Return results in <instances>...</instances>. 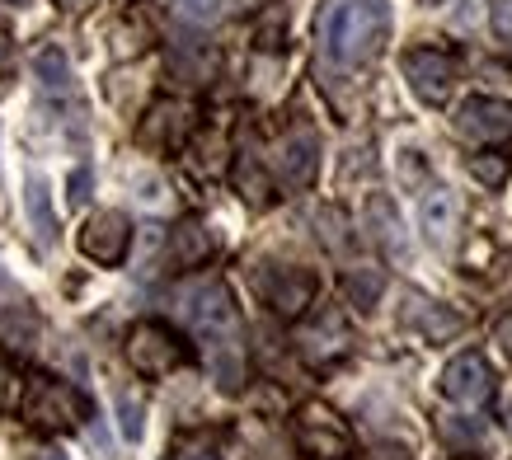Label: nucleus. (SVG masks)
<instances>
[{
	"label": "nucleus",
	"mask_w": 512,
	"mask_h": 460,
	"mask_svg": "<svg viewBox=\"0 0 512 460\" xmlns=\"http://www.w3.org/2000/svg\"><path fill=\"white\" fill-rule=\"evenodd\" d=\"M282 174H287L292 184H301V179H311V141H292V146H287Z\"/></svg>",
	"instance_id": "obj_17"
},
{
	"label": "nucleus",
	"mask_w": 512,
	"mask_h": 460,
	"mask_svg": "<svg viewBox=\"0 0 512 460\" xmlns=\"http://www.w3.org/2000/svg\"><path fill=\"white\" fill-rule=\"evenodd\" d=\"M381 287H386V277H381V273H357V277H348V296H353V301H357L362 310H372V306H376Z\"/></svg>",
	"instance_id": "obj_16"
},
{
	"label": "nucleus",
	"mask_w": 512,
	"mask_h": 460,
	"mask_svg": "<svg viewBox=\"0 0 512 460\" xmlns=\"http://www.w3.org/2000/svg\"><path fill=\"white\" fill-rule=\"evenodd\" d=\"M404 76H409V85H414L419 99L442 104L451 94V85H456V66H451L442 52H433V47H409V52H404Z\"/></svg>",
	"instance_id": "obj_8"
},
{
	"label": "nucleus",
	"mask_w": 512,
	"mask_h": 460,
	"mask_svg": "<svg viewBox=\"0 0 512 460\" xmlns=\"http://www.w3.org/2000/svg\"><path fill=\"white\" fill-rule=\"evenodd\" d=\"M179 5V15L193 19V24H217L221 10H226V0H174Z\"/></svg>",
	"instance_id": "obj_18"
},
{
	"label": "nucleus",
	"mask_w": 512,
	"mask_h": 460,
	"mask_svg": "<svg viewBox=\"0 0 512 460\" xmlns=\"http://www.w3.org/2000/svg\"><path fill=\"white\" fill-rule=\"evenodd\" d=\"M29 460H66V456H62V451H33Z\"/></svg>",
	"instance_id": "obj_23"
},
{
	"label": "nucleus",
	"mask_w": 512,
	"mask_h": 460,
	"mask_svg": "<svg viewBox=\"0 0 512 460\" xmlns=\"http://www.w3.org/2000/svg\"><path fill=\"white\" fill-rule=\"evenodd\" d=\"M24 202H29V216H33V226H38V235H43V240H52L57 221H52V207H47V184H43V179H29Z\"/></svg>",
	"instance_id": "obj_13"
},
{
	"label": "nucleus",
	"mask_w": 512,
	"mask_h": 460,
	"mask_svg": "<svg viewBox=\"0 0 512 460\" xmlns=\"http://www.w3.org/2000/svg\"><path fill=\"white\" fill-rule=\"evenodd\" d=\"M85 188H90V169H76V174H71V202H76V207L90 198Z\"/></svg>",
	"instance_id": "obj_22"
},
{
	"label": "nucleus",
	"mask_w": 512,
	"mask_h": 460,
	"mask_svg": "<svg viewBox=\"0 0 512 460\" xmlns=\"http://www.w3.org/2000/svg\"><path fill=\"white\" fill-rule=\"evenodd\" d=\"M456 132L470 141L512 137V104H503V99H466L456 108Z\"/></svg>",
	"instance_id": "obj_9"
},
{
	"label": "nucleus",
	"mask_w": 512,
	"mask_h": 460,
	"mask_svg": "<svg viewBox=\"0 0 512 460\" xmlns=\"http://www.w3.org/2000/svg\"><path fill=\"white\" fill-rule=\"evenodd\" d=\"M212 254V235L202 226H179L174 230V263H202Z\"/></svg>",
	"instance_id": "obj_12"
},
{
	"label": "nucleus",
	"mask_w": 512,
	"mask_h": 460,
	"mask_svg": "<svg viewBox=\"0 0 512 460\" xmlns=\"http://www.w3.org/2000/svg\"><path fill=\"white\" fill-rule=\"evenodd\" d=\"M38 76H43L47 90H66L71 71H66V57L57 52V47H43V52H38Z\"/></svg>",
	"instance_id": "obj_14"
},
{
	"label": "nucleus",
	"mask_w": 512,
	"mask_h": 460,
	"mask_svg": "<svg viewBox=\"0 0 512 460\" xmlns=\"http://www.w3.org/2000/svg\"><path fill=\"white\" fill-rule=\"evenodd\" d=\"M0 399H5V381H0Z\"/></svg>",
	"instance_id": "obj_25"
},
{
	"label": "nucleus",
	"mask_w": 512,
	"mask_h": 460,
	"mask_svg": "<svg viewBox=\"0 0 512 460\" xmlns=\"http://www.w3.org/2000/svg\"><path fill=\"white\" fill-rule=\"evenodd\" d=\"M470 174H475L480 184L498 188L508 179V155H470Z\"/></svg>",
	"instance_id": "obj_15"
},
{
	"label": "nucleus",
	"mask_w": 512,
	"mask_h": 460,
	"mask_svg": "<svg viewBox=\"0 0 512 460\" xmlns=\"http://www.w3.org/2000/svg\"><path fill=\"white\" fill-rule=\"evenodd\" d=\"M123 437L141 442V404H132V399H123Z\"/></svg>",
	"instance_id": "obj_19"
},
{
	"label": "nucleus",
	"mask_w": 512,
	"mask_h": 460,
	"mask_svg": "<svg viewBox=\"0 0 512 460\" xmlns=\"http://www.w3.org/2000/svg\"><path fill=\"white\" fill-rule=\"evenodd\" d=\"M419 221H423V235L433 240L437 249H447L456 240V226H461V202L451 188H428V198L419 202Z\"/></svg>",
	"instance_id": "obj_10"
},
{
	"label": "nucleus",
	"mask_w": 512,
	"mask_h": 460,
	"mask_svg": "<svg viewBox=\"0 0 512 460\" xmlns=\"http://www.w3.org/2000/svg\"><path fill=\"white\" fill-rule=\"evenodd\" d=\"M494 33L503 43H512V0H498L494 5Z\"/></svg>",
	"instance_id": "obj_20"
},
{
	"label": "nucleus",
	"mask_w": 512,
	"mask_h": 460,
	"mask_svg": "<svg viewBox=\"0 0 512 460\" xmlns=\"http://www.w3.org/2000/svg\"><path fill=\"white\" fill-rule=\"evenodd\" d=\"M264 296H268V306L278 310V315H301V310L311 306V296H315V277L301 273V268H282L278 277H268L264 282Z\"/></svg>",
	"instance_id": "obj_11"
},
{
	"label": "nucleus",
	"mask_w": 512,
	"mask_h": 460,
	"mask_svg": "<svg viewBox=\"0 0 512 460\" xmlns=\"http://www.w3.org/2000/svg\"><path fill=\"white\" fill-rule=\"evenodd\" d=\"M85 409L90 404L62 381H33L29 399H24V414L38 428H76L80 418H85Z\"/></svg>",
	"instance_id": "obj_7"
},
{
	"label": "nucleus",
	"mask_w": 512,
	"mask_h": 460,
	"mask_svg": "<svg viewBox=\"0 0 512 460\" xmlns=\"http://www.w3.org/2000/svg\"><path fill=\"white\" fill-rule=\"evenodd\" d=\"M132 249V221L123 212H94L80 230V254L94 259L99 268H118Z\"/></svg>",
	"instance_id": "obj_6"
},
{
	"label": "nucleus",
	"mask_w": 512,
	"mask_h": 460,
	"mask_svg": "<svg viewBox=\"0 0 512 460\" xmlns=\"http://www.w3.org/2000/svg\"><path fill=\"white\" fill-rule=\"evenodd\" d=\"M184 310L217 385L221 390H240L245 385V343L240 338L245 334H240V310H235L231 287L226 282H202V287L188 292Z\"/></svg>",
	"instance_id": "obj_1"
},
{
	"label": "nucleus",
	"mask_w": 512,
	"mask_h": 460,
	"mask_svg": "<svg viewBox=\"0 0 512 460\" xmlns=\"http://www.w3.org/2000/svg\"><path fill=\"white\" fill-rule=\"evenodd\" d=\"M296 446L311 460H343L353 451V432L343 428L329 409L311 404V409H301V418H296Z\"/></svg>",
	"instance_id": "obj_5"
},
{
	"label": "nucleus",
	"mask_w": 512,
	"mask_h": 460,
	"mask_svg": "<svg viewBox=\"0 0 512 460\" xmlns=\"http://www.w3.org/2000/svg\"><path fill=\"white\" fill-rule=\"evenodd\" d=\"M390 10L386 0H329L320 15V43L325 57L339 66H357L376 57V47L386 38Z\"/></svg>",
	"instance_id": "obj_2"
},
{
	"label": "nucleus",
	"mask_w": 512,
	"mask_h": 460,
	"mask_svg": "<svg viewBox=\"0 0 512 460\" xmlns=\"http://www.w3.org/2000/svg\"><path fill=\"white\" fill-rule=\"evenodd\" d=\"M127 362H132L141 376H165V371L188 362V343L174 334L170 324L146 320L127 334Z\"/></svg>",
	"instance_id": "obj_3"
},
{
	"label": "nucleus",
	"mask_w": 512,
	"mask_h": 460,
	"mask_svg": "<svg viewBox=\"0 0 512 460\" xmlns=\"http://www.w3.org/2000/svg\"><path fill=\"white\" fill-rule=\"evenodd\" d=\"M62 5H66V10H80V5H85V0H62Z\"/></svg>",
	"instance_id": "obj_24"
},
{
	"label": "nucleus",
	"mask_w": 512,
	"mask_h": 460,
	"mask_svg": "<svg viewBox=\"0 0 512 460\" xmlns=\"http://www.w3.org/2000/svg\"><path fill=\"white\" fill-rule=\"evenodd\" d=\"M174 460H221V456H217V446L188 442V446H179V456H174Z\"/></svg>",
	"instance_id": "obj_21"
},
{
	"label": "nucleus",
	"mask_w": 512,
	"mask_h": 460,
	"mask_svg": "<svg viewBox=\"0 0 512 460\" xmlns=\"http://www.w3.org/2000/svg\"><path fill=\"white\" fill-rule=\"evenodd\" d=\"M442 395L451 404H461V409H480L494 399V371L484 362L480 353H456L442 367Z\"/></svg>",
	"instance_id": "obj_4"
}]
</instances>
